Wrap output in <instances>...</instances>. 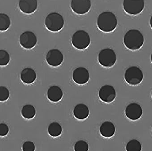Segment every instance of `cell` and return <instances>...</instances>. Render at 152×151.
Listing matches in <instances>:
<instances>
[{
	"label": "cell",
	"mask_w": 152,
	"mask_h": 151,
	"mask_svg": "<svg viewBox=\"0 0 152 151\" xmlns=\"http://www.w3.org/2000/svg\"><path fill=\"white\" fill-rule=\"evenodd\" d=\"M91 0H71L72 10L79 15L87 14L91 9Z\"/></svg>",
	"instance_id": "8"
},
{
	"label": "cell",
	"mask_w": 152,
	"mask_h": 151,
	"mask_svg": "<svg viewBox=\"0 0 152 151\" xmlns=\"http://www.w3.org/2000/svg\"><path fill=\"white\" fill-rule=\"evenodd\" d=\"M144 38L139 30L132 29L128 31L124 38V43L125 46L132 50L140 49L143 46Z\"/></svg>",
	"instance_id": "2"
},
{
	"label": "cell",
	"mask_w": 152,
	"mask_h": 151,
	"mask_svg": "<svg viewBox=\"0 0 152 151\" xmlns=\"http://www.w3.org/2000/svg\"><path fill=\"white\" fill-rule=\"evenodd\" d=\"M125 113L127 118L132 121H137L142 116L143 110L139 104L131 103L126 107Z\"/></svg>",
	"instance_id": "13"
},
{
	"label": "cell",
	"mask_w": 152,
	"mask_h": 151,
	"mask_svg": "<svg viewBox=\"0 0 152 151\" xmlns=\"http://www.w3.org/2000/svg\"><path fill=\"white\" fill-rule=\"evenodd\" d=\"M72 43L73 46L77 49H86L91 43V38L88 33L83 30H79L73 33Z\"/></svg>",
	"instance_id": "4"
},
{
	"label": "cell",
	"mask_w": 152,
	"mask_h": 151,
	"mask_svg": "<svg viewBox=\"0 0 152 151\" xmlns=\"http://www.w3.org/2000/svg\"><path fill=\"white\" fill-rule=\"evenodd\" d=\"M10 92L8 89L5 86L0 87V101H5L9 98Z\"/></svg>",
	"instance_id": "25"
},
{
	"label": "cell",
	"mask_w": 152,
	"mask_h": 151,
	"mask_svg": "<svg viewBox=\"0 0 152 151\" xmlns=\"http://www.w3.org/2000/svg\"><path fill=\"white\" fill-rule=\"evenodd\" d=\"M90 113L88 107L83 104L77 105L73 110L74 117L78 120H83L86 119Z\"/></svg>",
	"instance_id": "15"
},
{
	"label": "cell",
	"mask_w": 152,
	"mask_h": 151,
	"mask_svg": "<svg viewBox=\"0 0 152 151\" xmlns=\"http://www.w3.org/2000/svg\"><path fill=\"white\" fill-rule=\"evenodd\" d=\"M19 41L20 45L24 48L31 49L36 45L37 42V37L32 32L27 31L20 35Z\"/></svg>",
	"instance_id": "10"
},
{
	"label": "cell",
	"mask_w": 152,
	"mask_h": 151,
	"mask_svg": "<svg viewBox=\"0 0 152 151\" xmlns=\"http://www.w3.org/2000/svg\"><path fill=\"white\" fill-rule=\"evenodd\" d=\"M115 132V126L111 122H104L101 125L100 132L101 135L104 137H111L114 136Z\"/></svg>",
	"instance_id": "17"
},
{
	"label": "cell",
	"mask_w": 152,
	"mask_h": 151,
	"mask_svg": "<svg viewBox=\"0 0 152 151\" xmlns=\"http://www.w3.org/2000/svg\"><path fill=\"white\" fill-rule=\"evenodd\" d=\"M23 150L24 151H34L35 145L31 141H26L23 145Z\"/></svg>",
	"instance_id": "26"
},
{
	"label": "cell",
	"mask_w": 152,
	"mask_h": 151,
	"mask_svg": "<svg viewBox=\"0 0 152 151\" xmlns=\"http://www.w3.org/2000/svg\"><path fill=\"white\" fill-rule=\"evenodd\" d=\"M10 61L9 54L6 50H0V65L1 66H7Z\"/></svg>",
	"instance_id": "23"
},
{
	"label": "cell",
	"mask_w": 152,
	"mask_h": 151,
	"mask_svg": "<svg viewBox=\"0 0 152 151\" xmlns=\"http://www.w3.org/2000/svg\"><path fill=\"white\" fill-rule=\"evenodd\" d=\"M118 21L114 13L110 11H105L101 13L97 19V25L102 31L111 32L117 27Z\"/></svg>",
	"instance_id": "1"
},
{
	"label": "cell",
	"mask_w": 152,
	"mask_h": 151,
	"mask_svg": "<svg viewBox=\"0 0 152 151\" xmlns=\"http://www.w3.org/2000/svg\"><path fill=\"white\" fill-rule=\"evenodd\" d=\"M62 132V128L61 125L56 122L50 123L48 126V132L50 136L54 137L59 136Z\"/></svg>",
	"instance_id": "19"
},
{
	"label": "cell",
	"mask_w": 152,
	"mask_h": 151,
	"mask_svg": "<svg viewBox=\"0 0 152 151\" xmlns=\"http://www.w3.org/2000/svg\"><path fill=\"white\" fill-rule=\"evenodd\" d=\"M74 149L75 151H87L89 150V145L85 141L79 140L75 144Z\"/></svg>",
	"instance_id": "24"
},
{
	"label": "cell",
	"mask_w": 152,
	"mask_h": 151,
	"mask_svg": "<svg viewBox=\"0 0 152 151\" xmlns=\"http://www.w3.org/2000/svg\"><path fill=\"white\" fill-rule=\"evenodd\" d=\"M21 113L24 118L26 119H31L35 116L36 112L33 106L27 105L23 107Z\"/></svg>",
	"instance_id": "20"
},
{
	"label": "cell",
	"mask_w": 152,
	"mask_h": 151,
	"mask_svg": "<svg viewBox=\"0 0 152 151\" xmlns=\"http://www.w3.org/2000/svg\"><path fill=\"white\" fill-rule=\"evenodd\" d=\"M99 97L103 102L109 103L113 102L116 97V91L113 86L105 85L101 87L99 93Z\"/></svg>",
	"instance_id": "9"
},
{
	"label": "cell",
	"mask_w": 152,
	"mask_h": 151,
	"mask_svg": "<svg viewBox=\"0 0 152 151\" xmlns=\"http://www.w3.org/2000/svg\"><path fill=\"white\" fill-rule=\"evenodd\" d=\"M126 149L127 151H140L142 149V147L138 140L134 139L128 142Z\"/></svg>",
	"instance_id": "22"
},
{
	"label": "cell",
	"mask_w": 152,
	"mask_h": 151,
	"mask_svg": "<svg viewBox=\"0 0 152 151\" xmlns=\"http://www.w3.org/2000/svg\"><path fill=\"white\" fill-rule=\"evenodd\" d=\"M11 21L9 17L4 13L0 14V30L5 31L10 26Z\"/></svg>",
	"instance_id": "21"
},
{
	"label": "cell",
	"mask_w": 152,
	"mask_h": 151,
	"mask_svg": "<svg viewBox=\"0 0 152 151\" xmlns=\"http://www.w3.org/2000/svg\"></svg>",
	"instance_id": "30"
},
{
	"label": "cell",
	"mask_w": 152,
	"mask_h": 151,
	"mask_svg": "<svg viewBox=\"0 0 152 151\" xmlns=\"http://www.w3.org/2000/svg\"><path fill=\"white\" fill-rule=\"evenodd\" d=\"M124 78L126 82L130 85H137L143 80V72L138 67L132 66L127 69L125 71Z\"/></svg>",
	"instance_id": "6"
},
{
	"label": "cell",
	"mask_w": 152,
	"mask_h": 151,
	"mask_svg": "<svg viewBox=\"0 0 152 151\" xmlns=\"http://www.w3.org/2000/svg\"><path fill=\"white\" fill-rule=\"evenodd\" d=\"M145 0H124V10L129 15H137L141 13L145 8Z\"/></svg>",
	"instance_id": "5"
},
{
	"label": "cell",
	"mask_w": 152,
	"mask_h": 151,
	"mask_svg": "<svg viewBox=\"0 0 152 151\" xmlns=\"http://www.w3.org/2000/svg\"><path fill=\"white\" fill-rule=\"evenodd\" d=\"M151 62H152V54H151Z\"/></svg>",
	"instance_id": "29"
},
{
	"label": "cell",
	"mask_w": 152,
	"mask_h": 151,
	"mask_svg": "<svg viewBox=\"0 0 152 151\" xmlns=\"http://www.w3.org/2000/svg\"><path fill=\"white\" fill-rule=\"evenodd\" d=\"M90 74L86 68L79 67L74 70L72 74V79L74 82L78 84L83 85L89 81Z\"/></svg>",
	"instance_id": "12"
},
{
	"label": "cell",
	"mask_w": 152,
	"mask_h": 151,
	"mask_svg": "<svg viewBox=\"0 0 152 151\" xmlns=\"http://www.w3.org/2000/svg\"><path fill=\"white\" fill-rule=\"evenodd\" d=\"M9 131V128L7 125L5 123L0 124V136H7Z\"/></svg>",
	"instance_id": "27"
},
{
	"label": "cell",
	"mask_w": 152,
	"mask_h": 151,
	"mask_svg": "<svg viewBox=\"0 0 152 151\" xmlns=\"http://www.w3.org/2000/svg\"><path fill=\"white\" fill-rule=\"evenodd\" d=\"M98 61L100 65L105 68H110L115 64L116 55L115 52L110 48H105L100 52Z\"/></svg>",
	"instance_id": "7"
},
{
	"label": "cell",
	"mask_w": 152,
	"mask_h": 151,
	"mask_svg": "<svg viewBox=\"0 0 152 151\" xmlns=\"http://www.w3.org/2000/svg\"><path fill=\"white\" fill-rule=\"evenodd\" d=\"M36 72L31 68H26L21 72V80L25 83H32L36 80Z\"/></svg>",
	"instance_id": "18"
},
{
	"label": "cell",
	"mask_w": 152,
	"mask_h": 151,
	"mask_svg": "<svg viewBox=\"0 0 152 151\" xmlns=\"http://www.w3.org/2000/svg\"><path fill=\"white\" fill-rule=\"evenodd\" d=\"M47 62L50 66L56 67L60 66L64 60L63 54L60 50L56 49H51L47 54Z\"/></svg>",
	"instance_id": "11"
},
{
	"label": "cell",
	"mask_w": 152,
	"mask_h": 151,
	"mask_svg": "<svg viewBox=\"0 0 152 151\" xmlns=\"http://www.w3.org/2000/svg\"><path fill=\"white\" fill-rule=\"evenodd\" d=\"M45 25L48 30L53 32L61 30L64 25V19L62 16L58 13L48 14L45 20Z\"/></svg>",
	"instance_id": "3"
},
{
	"label": "cell",
	"mask_w": 152,
	"mask_h": 151,
	"mask_svg": "<svg viewBox=\"0 0 152 151\" xmlns=\"http://www.w3.org/2000/svg\"><path fill=\"white\" fill-rule=\"evenodd\" d=\"M63 93L61 89L57 86H53L48 89V98L53 102H57L62 98Z\"/></svg>",
	"instance_id": "16"
},
{
	"label": "cell",
	"mask_w": 152,
	"mask_h": 151,
	"mask_svg": "<svg viewBox=\"0 0 152 151\" xmlns=\"http://www.w3.org/2000/svg\"><path fill=\"white\" fill-rule=\"evenodd\" d=\"M19 9L21 12L27 15L34 13L38 7L37 0H19Z\"/></svg>",
	"instance_id": "14"
},
{
	"label": "cell",
	"mask_w": 152,
	"mask_h": 151,
	"mask_svg": "<svg viewBox=\"0 0 152 151\" xmlns=\"http://www.w3.org/2000/svg\"><path fill=\"white\" fill-rule=\"evenodd\" d=\"M149 24H150V27L152 29V15L151 16L150 20H149Z\"/></svg>",
	"instance_id": "28"
}]
</instances>
